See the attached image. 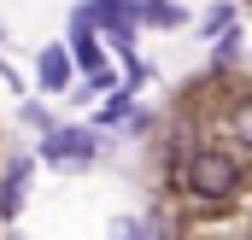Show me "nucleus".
I'll list each match as a JSON object with an SVG mask.
<instances>
[{"label": "nucleus", "mask_w": 252, "mask_h": 240, "mask_svg": "<svg viewBox=\"0 0 252 240\" xmlns=\"http://www.w3.org/2000/svg\"><path fill=\"white\" fill-rule=\"evenodd\" d=\"M41 152H47L53 164H70V170H76V164L94 158V135H88V129H47V147H41Z\"/></svg>", "instance_id": "obj_2"}, {"label": "nucleus", "mask_w": 252, "mask_h": 240, "mask_svg": "<svg viewBox=\"0 0 252 240\" xmlns=\"http://www.w3.org/2000/svg\"><path fill=\"white\" fill-rule=\"evenodd\" d=\"M70 53H76V64H82L88 76H100V70H106L100 41H94V30H88V12H76V24H70Z\"/></svg>", "instance_id": "obj_3"}, {"label": "nucleus", "mask_w": 252, "mask_h": 240, "mask_svg": "<svg viewBox=\"0 0 252 240\" xmlns=\"http://www.w3.org/2000/svg\"><path fill=\"white\" fill-rule=\"evenodd\" d=\"M235 181H241L235 158H229V152H217V147H205V152H193V158H188V187L199 193V199H229V193H235Z\"/></svg>", "instance_id": "obj_1"}, {"label": "nucleus", "mask_w": 252, "mask_h": 240, "mask_svg": "<svg viewBox=\"0 0 252 240\" xmlns=\"http://www.w3.org/2000/svg\"><path fill=\"white\" fill-rule=\"evenodd\" d=\"M106 240H147V223H135V217H118V223L106 229Z\"/></svg>", "instance_id": "obj_7"}, {"label": "nucleus", "mask_w": 252, "mask_h": 240, "mask_svg": "<svg viewBox=\"0 0 252 240\" xmlns=\"http://www.w3.org/2000/svg\"><path fill=\"white\" fill-rule=\"evenodd\" d=\"M229 129H235V141H241V147H252V100L235 106V123H229Z\"/></svg>", "instance_id": "obj_8"}, {"label": "nucleus", "mask_w": 252, "mask_h": 240, "mask_svg": "<svg viewBox=\"0 0 252 240\" xmlns=\"http://www.w3.org/2000/svg\"><path fill=\"white\" fill-rule=\"evenodd\" d=\"M24 187H30V158H12V164H6V176H0V217H18Z\"/></svg>", "instance_id": "obj_5"}, {"label": "nucleus", "mask_w": 252, "mask_h": 240, "mask_svg": "<svg viewBox=\"0 0 252 240\" xmlns=\"http://www.w3.org/2000/svg\"><path fill=\"white\" fill-rule=\"evenodd\" d=\"M35 76H41V88H47V94H59L64 82H70V53H64V47H41Z\"/></svg>", "instance_id": "obj_6"}, {"label": "nucleus", "mask_w": 252, "mask_h": 240, "mask_svg": "<svg viewBox=\"0 0 252 240\" xmlns=\"http://www.w3.org/2000/svg\"><path fill=\"white\" fill-rule=\"evenodd\" d=\"M135 24H153V30H176L182 24V6L176 0H124Z\"/></svg>", "instance_id": "obj_4"}]
</instances>
